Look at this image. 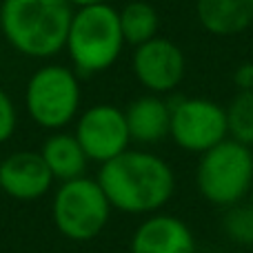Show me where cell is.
<instances>
[{
    "instance_id": "e0dca14e",
    "label": "cell",
    "mask_w": 253,
    "mask_h": 253,
    "mask_svg": "<svg viewBox=\"0 0 253 253\" xmlns=\"http://www.w3.org/2000/svg\"><path fill=\"white\" fill-rule=\"evenodd\" d=\"M222 229L227 238L238 245L251 247L253 245V209L249 205L229 207L222 218Z\"/></svg>"
},
{
    "instance_id": "ba28073f",
    "label": "cell",
    "mask_w": 253,
    "mask_h": 253,
    "mask_svg": "<svg viewBox=\"0 0 253 253\" xmlns=\"http://www.w3.org/2000/svg\"><path fill=\"white\" fill-rule=\"evenodd\" d=\"M74 135L87 153L89 162L98 165H105L111 158L125 153L131 144L125 109L109 102H98L80 111Z\"/></svg>"
},
{
    "instance_id": "44dd1931",
    "label": "cell",
    "mask_w": 253,
    "mask_h": 253,
    "mask_svg": "<svg viewBox=\"0 0 253 253\" xmlns=\"http://www.w3.org/2000/svg\"><path fill=\"white\" fill-rule=\"evenodd\" d=\"M247 198H249V207L253 209V187H251V191H249V196H247Z\"/></svg>"
},
{
    "instance_id": "7c38bea8",
    "label": "cell",
    "mask_w": 253,
    "mask_h": 253,
    "mask_svg": "<svg viewBox=\"0 0 253 253\" xmlns=\"http://www.w3.org/2000/svg\"><path fill=\"white\" fill-rule=\"evenodd\" d=\"M126 126H129L131 142L138 144H156L169 135L171 125V105L162 100V96L147 93L135 98L125 109Z\"/></svg>"
},
{
    "instance_id": "4fadbf2b",
    "label": "cell",
    "mask_w": 253,
    "mask_h": 253,
    "mask_svg": "<svg viewBox=\"0 0 253 253\" xmlns=\"http://www.w3.org/2000/svg\"><path fill=\"white\" fill-rule=\"evenodd\" d=\"M196 18L220 38L242 34L253 25V0H196Z\"/></svg>"
},
{
    "instance_id": "d6986e66",
    "label": "cell",
    "mask_w": 253,
    "mask_h": 253,
    "mask_svg": "<svg viewBox=\"0 0 253 253\" xmlns=\"http://www.w3.org/2000/svg\"><path fill=\"white\" fill-rule=\"evenodd\" d=\"M233 84L238 91H251L253 89V62H245L233 71Z\"/></svg>"
},
{
    "instance_id": "9a60e30c",
    "label": "cell",
    "mask_w": 253,
    "mask_h": 253,
    "mask_svg": "<svg viewBox=\"0 0 253 253\" xmlns=\"http://www.w3.org/2000/svg\"><path fill=\"white\" fill-rule=\"evenodd\" d=\"M120 13V27H123V36L126 44H144L151 38L158 36L160 29V16H158L156 7L144 0H129Z\"/></svg>"
},
{
    "instance_id": "5b68a950",
    "label": "cell",
    "mask_w": 253,
    "mask_h": 253,
    "mask_svg": "<svg viewBox=\"0 0 253 253\" xmlns=\"http://www.w3.org/2000/svg\"><path fill=\"white\" fill-rule=\"evenodd\" d=\"M80 76L71 67L47 62L29 76L25 87L27 116L47 131H62L80 114Z\"/></svg>"
},
{
    "instance_id": "9c48e42d",
    "label": "cell",
    "mask_w": 253,
    "mask_h": 253,
    "mask_svg": "<svg viewBox=\"0 0 253 253\" xmlns=\"http://www.w3.org/2000/svg\"><path fill=\"white\" fill-rule=\"evenodd\" d=\"M133 76L147 91L162 96L180 87L187 74L184 53L173 40L156 36L149 42L138 44L131 56Z\"/></svg>"
},
{
    "instance_id": "3957f363",
    "label": "cell",
    "mask_w": 253,
    "mask_h": 253,
    "mask_svg": "<svg viewBox=\"0 0 253 253\" xmlns=\"http://www.w3.org/2000/svg\"><path fill=\"white\" fill-rule=\"evenodd\" d=\"M125 44L120 13L116 7L105 2L74 9L65 51L69 53L71 69L80 78H91L111 69L123 56Z\"/></svg>"
},
{
    "instance_id": "8992f818",
    "label": "cell",
    "mask_w": 253,
    "mask_h": 253,
    "mask_svg": "<svg viewBox=\"0 0 253 253\" xmlns=\"http://www.w3.org/2000/svg\"><path fill=\"white\" fill-rule=\"evenodd\" d=\"M111 205L96 178L60 182L53 191L51 218L58 233L71 242H89L98 238L111 218Z\"/></svg>"
},
{
    "instance_id": "2e32d148",
    "label": "cell",
    "mask_w": 253,
    "mask_h": 253,
    "mask_svg": "<svg viewBox=\"0 0 253 253\" xmlns=\"http://www.w3.org/2000/svg\"><path fill=\"white\" fill-rule=\"evenodd\" d=\"M229 138L253 149V89L238 91L227 107Z\"/></svg>"
},
{
    "instance_id": "277c9868",
    "label": "cell",
    "mask_w": 253,
    "mask_h": 253,
    "mask_svg": "<svg viewBox=\"0 0 253 253\" xmlns=\"http://www.w3.org/2000/svg\"><path fill=\"white\" fill-rule=\"evenodd\" d=\"M196 187L209 205H240L253 187V149L227 138L205 151L196 167Z\"/></svg>"
},
{
    "instance_id": "ffe728a7",
    "label": "cell",
    "mask_w": 253,
    "mask_h": 253,
    "mask_svg": "<svg viewBox=\"0 0 253 253\" xmlns=\"http://www.w3.org/2000/svg\"><path fill=\"white\" fill-rule=\"evenodd\" d=\"M74 9H83V7H93V4H105L109 0H67Z\"/></svg>"
},
{
    "instance_id": "ac0fdd59",
    "label": "cell",
    "mask_w": 253,
    "mask_h": 253,
    "mask_svg": "<svg viewBox=\"0 0 253 253\" xmlns=\"http://www.w3.org/2000/svg\"><path fill=\"white\" fill-rule=\"evenodd\" d=\"M18 126V109L7 91L0 87V144L7 142Z\"/></svg>"
},
{
    "instance_id": "6da1fadb",
    "label": "cell",
    "mask_w": 253,
    "mask_h": 253,
    "mask_svg": "<svg viewBox=\"0 0 253 253\" xmlns=\"http://www.w3.org/2000/svg\"><path fill=\"white\" fill-rule=\"evenodd\" d=\"M96 180L111 209L129 215L158 213L175 191V173L169 162L153 151L131 147L100 165Z\"/></svg>"
},
{
    "instance_id": "30bf717a",
    "label": "cell",
    "mask_w": 253,
    "mask_h": 253,
    "mask_svg": "<svg viewBox=\"0 0 253 253\" xmlns=\"http://www.w3.org/2000/svg\"><path fill=\"white\" fill-rule=\"evenodd\" d=\"M53 182L40 151H16L0 162V189L18 202L40 200L51 191Z\"/></svg>"
},
{
    "instance_id": "7a4b0ae2",
    "label": "cell",
    "mask_w": 253,
    "mask_h": 253,
    "mask_svg": "<svg viewBox=\"0 0 253 253\" xmlns=\"http://www.w3.org/2000/svg\"><path fill=\"white\" fill-rule=\"evenodd\" d=\"M74 7L67 0H0V31L25 58L49 60L65 49Z\"/></svg>"
},
{
    "instance_id": "52a82bcc",
    "label": "cell",
    "mask_w": 253,
    "mask_h": 253,
    "mask_svg": "<svg viewBox=\"0 0 253 253\" xmlns=\"http://www.w3.org/2000/svg\"><path fill=\"white\" fill-rule=\"evenodd\" d=\"M169 138L182 151L202 156L229 138L227 109L209 98H180L171 105Z\"/></svg>"
},
{
    "instance_id": "5bb4252c",
    "label": "cell",
    "mask_w": 253,
    "mask_h": 253,
    "mask_svg": "<svg viewBox=\"0 0 253 253\" xmlns=\"http://www.w3.org/2000/svg\"><path fill=\"white\" fill-rule=\"evenodd\" d=\"M40 156L51 171L53 180H58V182H67V180L84 175L89 165L87 153L83 151L76 135L67 133V131H53L44 140Z\"/></svg>"
},
{
    "instance_id": "8fae6325",
    "label": "cell",
    "mask_w": 253,
    "mask_h": 253,
    "mask_svg": "<svg viewBox=\"0 0 253 253\" xmlns=\"http://www.w3.org/2000/svg\"><path fill=\"white\" fill-rule=\"evenodd\" d=\"M129 253H198V245L184 220L158 211L135 227Z\"/></svg>"
}]
</instances>
